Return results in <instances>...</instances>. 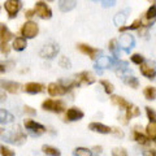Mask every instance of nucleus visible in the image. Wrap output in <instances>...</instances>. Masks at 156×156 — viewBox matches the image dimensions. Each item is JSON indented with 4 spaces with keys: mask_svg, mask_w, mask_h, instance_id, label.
<instances>
[{
    "mask_svg": "<svg viewBox=\"0 0 156 156\" xmlns=\"http://www.w3.org/2000/svg\"><path fill=\"white\" fill-rule=\"evenodd\" d=\"M0 155H3V156H14V152L11 148L5 147V146H0Z\"/></svg>",
    "mask_w": 156,
    "mask_h": 156,
    "instance_id": "38",
    "label": "nucleus"
},
{
    "mask_svg": "<svg viewBox=\"0 0 156 156\" xmlns=\"http://www.w3.org/2000/svg\"><path fill=\"white\" fill-rule=\"evenodd\" d=\"M21 85L18 82H13V81H5V80H0V89L5 90L11 94H17L20 91Z\"/></svg>",
    "mask_w": 156,
    "mask_h": 156,
    "instance_id": "12",
    "label": "nucleus"
},
{
    "mask_svg": "<svg viewBox=\"0 0 156 156\" xmlns=\"http://www.w3.org/2000/svg\"><path fill=\"white\" fill-rule=\"evenodd\" d=\"M3 133H4V130H3V129H2V128H0V135H2V134H3Z\"/></svg>",
    "mask_w": 156,
    "mask_h": 156,
    "instance_id": "49",
    "label": "nucleus"
},
{
    "mask_svg": "<svg viewBox=\"0 0 156 156\" xmlns=\"http://www.w3.org/2000/svg\"><path fill=\"white\" fill-rule=\"evenodd\" d=\"M76 0H58V8L61 12H69L76 7Z\"/></svg>",
    "mask_w": 156,
    "mask_h": 156,
    "instance_id": "22",
    "label": "nucleus"
},
{
    "mask_svg": "<svg viewBox=\"0 0 156 156\" xmlns=\"http://www.w3.org/2000/svg\"><path fill=\"white\" fill-rule=\"evenodd\" d=\"M144 94V98L147 100H155L156 99V89L155 87H151V86H147L143 91Z\"/></svg>",
    "mask_w": 156,
    "mask_h": 156,
    "instance_id": "27",
    "label": "nucleus"
},
{
    "mask_svg": "<svg viewBox=\"0 0 156 156\" xmlns=\"http://www.w3.org/2000/svg\"><path fill=\"white\" fill-rule=\"evenodd\" d=\"M129 9H125V11H121L116 14V16L113 17V22H115V25L116 26H124L125 25V22H126V20H128V14H129Z\"/></svg>",
    "mask_w": 156,
    "mask_h": 156,
    "instance_id": "20",
    "label": "nucleus"
},
{
    "mask_svg": "<svg viewBox=\"0 0 156 156\" xmlns=\"http://www.w3.org/2000/svg\"><path fill=\"white\" fill-rule=\"evenodd\" d=\"M124 82L128 86H130L131 89H136L139 86V82H138V78H135L134 76H125L124 77Z\"/></svg>",
    "mask_w": 156,
    "mask_h": 156,
    "instance_id": "26",
    "label": "nucleus"
},
{
    "mask_svg": "<svg viewBox=\"0 0 156 156\" xmlns=\"http://www.w3.org/2000/svg\"><path fill=\"white\" fill-rule=\"evenodd\" d=\"M23 125H25L26 130L31 131L33 135H41V134H43L46 131V128L42 124L35 122L34 120H30V119H27V120L23 121Z\"/></svg>",
    "mask_w": 156,
    "mask_h": 156,
    "instance_id": "5",
    "label": "nucleus"
},
{
    "mask_svg": "<svg viewBox=\"0 0 156 156\" xmlns=\"http://www.w3.org/2000/svg\"><path fill=\"white\" fill-rule=\"evenodd\" d=\"M9 51H11V48H9L8 43H0V52H2L3 55H8Z\"/></svg>",
    "mask_w": 156,
    "mask_h": 156,
    "instance_id": "40",
    "label": "nucleus"
},
{
    "mask_svg": "<svg viewBox=\"0 0 156 156\" xmlns=\"http://www.w3.org/2000/svg\"><path fill=\"white\" fill-rule=\"evenodd\" d=\"M111 100H112V103L113 104L119 105L120 108H124V109H130L131 107H133V104L129 103L128 100H125L122 96H119V95H113L111 98Z\"/></svg>",
    "mask_w": 156,
    "mask_h": 156,
    "instance_id": "21",
    "label": "nucleus"
},
{
    "mask_svg": "<svg viewBox=\"0 0 156 156\" xmlns=\"http://www.w3.org/2000/svg\"><path fill=\"white\" fill-rule=\"evenodd\" d=\"M39 33V27H38V23L33 22V21H27L22 25L21 27V34L23 38L26 39H33L38 35Z\"/></svg>",
    "mask_w": 156,
    "mask_h": 156,
    "instance_id": "1",
    "label": "nucleus"
},
{
    "mask_svg": "<svg viewBox=\"0 0 156 156\" xmlns=\"http://www.w3.org/2000/svg\"><path fill=\"white\" fill-rule=\"evenodd\" d=\"M140 73L148 80H154L156 77V64L154 61H143L140 64Z\"/></svg>",
    "mask_w": 156,
    "mask_h": 156,
    "instance_id": "6",
    "label": "nucleus"
},
{
    "mask_svg": "<svg viewBox=\"0 0 156 156\" xmlns=\"http://www.w3.org/2000/svg\"><path fill=\"white\" fill-rule=\"evenodd\" d=\"M115 65V60L112 57H108V56H101L96 60L95 62V68L96 69H108V68H112Z\"/></svg>",
    "mask_w": 156,
    "mask_h": 156,
    "instance_id": "15",
    "label": "nucleus"
},
{
    "mask_svg": "<svg viewBox=\"0 0 156 156\" xmlns=\"http://www.w3.org/2000/svg\"><path fill=\"white\" fill-rule=\"evenodd\" d=\"M83 116H85V113L80 108L73 107V108H69L66 111L65 119H66V121H78V120L83 119Z\"/></svg>",
    "mask_w": 156,
    "mask_h": 156,
    "instance_id": "14",
    "label": "nucleus"
},
{
    "mask_svg": "<svg viewBox=\"0 0 156 156\" xmlns=\"http://www.w3.org/2000/svg\"><path fill=\"white\" fill-rule=\"evenodd\" d=\"M111 133H113L116 136H119V138H122L124 136V131L119 129V128H113V129H111Z\"/></svg>",
    "mask_w": 156,
    "mask_h": 156,
    "instance_id": "43",
    "label": "nucleus"
},
{
    "mask_svg": "<svg viewBox=\"0 0 156 156\" xmlns=\"http://www.w3.org/2000/svg\"><path fill=\"white\" fill-rule=\"evenodd\" d=\"M12 38H13V33L4 23H0V43H8Z\"/></svg>",
    "mask_w": 156,
    "mask_h": 156,
    "instance_id": "17",
    "label": "nucleus"
},
{
    "mask_svg": "<svg viewBox=\"0 0 156 156\" xmlns=\"http://www.w3.org/2000/svg\"><path fill=\"white\" fill-rule=\"evenodd\" d=\"M155 20H156V4H152V5L148 8V11L146 12L144 18L140 20V22H142V25H144V26H150Z\"/></svg>",
    "mask_w": 156,
    "mask_h": 156,
    "instance_id": "13",
    "label": "nucleus"
},
{
    "mask_svg": "<svg viewBox=\"0 0 156 156\" xmlns=\"http://www.w3.org/2000/svg\"><path fill=\"white\" fill-rule=\"evenodd\" d=\"M47 2H53V0H47Z\"/></svg>",
    "mask_w": 156,
    "mask_h": 156,
    "instance_id": "50",
    "label": "nucleus"
},
{
    "mask_svg": "<svg viewBox=\"0 0 156 156\" xmlns=\"http://www.w3.org/2000/svg\"><path fill=\"white\" fill-rule=\"evenodd\" d=\"M119 47L122 48L125 52H130V50L135 46V39L131 34H122L120 38H119Z\"/></svg>",
    "mask_w": 156,
    "mask_h": 156,
    "instance_id": "4",
    "label": "nucleus"
},
{
    "mask_svg": "<svg viewBox=\"0 0 156 156\" xmlns=\"http://www.w3.org/2000/svg\"><path fill=\"white\" fill-rule=\"evenodd\" d=\"M35 13L38 14L41 18H51L52 17V11L44 2H37L35 4Z\"/></svg>",
    "mask_w": 156,
    "mask_h": 156,
    "instance_id": "10",
    "label": "nucleus"
},
{
    "mask_svg": "<svg viewBox=\"0 0 156 156\" xmlns=\"http://www.w3.org/2000/svg\"><path fill=\"white\" fill-rule=\"evenodd\" d=\"M140 111L136 108V107H131L130 109H126V119H131V117H135V116H139Z\"/></svg>",
    "mask_w": 156,
    "mask_h": 156,
    "instance_id": "34",
    "label": "nucleus"
},
{
    "mask_svg": "<svg viewBox=\"0 0 156 156\" xmlns=\"http://www.w3.org/2000/svg\"><path fill=\"white\" fill-rule=\"evenodd\" d=\"M7 99V95H5V90L0 89V101H4Z\"/></svg>",
    "mask_w": 156,
    "mask_h": 156,
    "instance_id": "45",
    "label": "nucleus"
},
{
    "mask_svg": "<svg viewBox=\"0 0 156 156\" xmlns=\"http://www.w3.org/2000/svg\"><path fill=\"white\" fill-rule=\"evenodd\" d=\"M134 140L135 142H138L139 144H147L148 143V136L143 135L142 133H139L138 130H134Z\"/></svg>",
    "mask_w": 156,
    "mask_h": 156,
    "instance_id": "28",
    "label": "nucleus"
},
{
    "mask_svg": "<svg viewBox=\"0 0 156 156\" xmlns=\"http://www.w3.org/2000/svg\"><path fill=\"white\" fill-rule=\"evenodd\" d=\"M92 151H94L92 155H99V154H101V147H100V146H99V147L96 146V147H94V150H92Z\"/></svg>",
    "mask_w": 156,
    "mask_h": 156,
    "instance_id": "46",
    "label": "nucleus"
},
{
    "mask_svg": "<svg viewBox=\"0 0 156 156\" xmlns=\"http://www.w3.org/2000/svg\"><path fill=\"white\" fill-rule=\"evenodd\" d=\"M76 78H77V80L74 81L76 86H80L82 83L91 85V83H94V82H95V78H94V76H92L90 72H82V73H80V74H77Z\"/></svg>",
    "mask_w": 156,
    "mask_h": 156,
    "instance_id": "11",
    "label": "nucleus"
},
{
    "mask_svg": "<svg viewBox=\"0 0 156 156\" xmlns=\"http://www.w3.org/2000/svg\"><path fill=\"white\" fill-rule=\"evenodd\" d=\"M44 90V86L42 83H38V82H29L25 85V91L27 94H39Z\"/></svg>",
    "mask_w": 156,
    "mask_h": 156,
    "instance_id": "19",
    "label": "nucleus"
},
{
    "mask_svg": "<svg viewBox=\"0 0 156 156\" xmlns=\"http://www.w3.org/2000/svg\"><path fill=\"white\" fill-rule=\"evenodd\" d=\"M4 72H5V66L3 64H0V73H4Z\"/></svg>",
    "mask_w": 156,
    "mask_h": 156,
    "instance_id": "47",
    "label": "nucleus"
},
{
    "mask_svg": "<svg viewBox=\"0 0 156 156\" xmlns=\"http://www.w3.org/2000/svg\"><path fill=\"white\" fill-rule=\"evenodd\" d=\"M89 129L91 131L100 133V134H109L111 133V128H109V126H107L104 124H100V122H92V124H90Z\"/></svg>",
    "mask_w": 156,
    "mask_h": 156,
    "instance_id": "18",
    "label": "nucleus"
},
{
    "mask_svg": "<svg viewBox=\"0 0 156 156\" xmlns=\"http://www.w3.org/2000/svg\"><path fill=\"white\" fill-rule=\"evenodd\" d=\"M112 155L113 156H126L128 152H126L124 148H115L113 151H112Z\"/></svg>",
    "mask_w": 156,
    "mask_h": 156,
    "instance_id": "41",
    "label": "nucleus"
},
{
    "mask_svg": "<svg viewBox=\"0 0 156 156\" xmlns=\"http://www.w3.org/2000/svg\"><path fill=\"white\" fill-rule=\"evenodd\" d=\"M140 26H142V22H140V20H135V21L131 23L130 26H121V27H119V29H120V31L122 33V31H125V30H138Z\"/></svg>",
    "mask_w": 156,
    "mask_h": 156,
    "instance_id": "30",
    "label": "nucleus"
},
{
    "mask_svg": "<svg viewBox=\"0 0 156 156\" xmlns=\"http://www.w3.org/2000/svg\"><path fill=\"white\" fill-rule=\"evenodd\" d=\"M148 2H150L151 4H155V2H156V0H148Z\"/></svg>",
    "mask_w": 156,
    "mask_h": 156,
    "instance_id": "48",
    "label": "nucleus"
},
{
    "mask_svg": "<svg viewBox=\"0 0 156 156\" xmlns=\"http://www.w3.org/2000/svg\"><path fill=\"white\" fill-rule=\"evenodd\" d=\"M100 83H101V86L104 87V91L107 92V94H112V92H113V90H115V86L112 85L109 81H105V80H103V81H100Z\"/></svg>",
    "mask_w": 156,
    "mask_h": 156,
    "instance_id": "32",
    "label": "nucleus"
},
{
    "mask_svg": "<svg viewBox=\"0 0 156 156\" xmlns=\"http://www.w3.org/2000/svg\"><path fill=\"white\" fill-rule=\"evenodd\" d=\"M146 113H147V117L150 121H156V112L150 108V107H146Z\"/></svg>",
    "mask_w": 156,
    "mask_h": 156,
    "instance_id": "39",
    "label": "nucleus"
},
{
    "mask_svg": "<svg viewBox=\"0 0 156 156\" xmlns=\"http://www.w3.org/2000/svg\"><path fill=\"white\" fill-rule=\"evenodd\" d=\"M23 112H25V113H27V115H30V116H34L37 113V111L33 108V107H30V105H25L23 107Z\"/></svg>",
    "mask_w": 156,
    "mask_h": 156,
    "instance_id": "42",
    "label": "nucleus"
},
{
    "mask_svg": "<svg viewBox=\"0 0 156 156\" xmlns=\"http://www.w3.org/2000/svg\"><path fill=\"white\" fill-rule=\"evenodd\" d=\"M73 155L76 156H90L92 155V151L89 150V148H83V147H78L73 151Z\"/></svg>",
    "mask_w": 156,
    "mask_h": 156,
    "instance_id": "31",
    "label": "nucleus"
},
{
    "mask_svg": "<svg viewBox=\"0 0 156 156\" xmlns=\"http://www.w3.org/2000/svg\"><path fill=\"white\" fill-rule=\"evenodd\" d=\"M42 151H43V154H46V155H50V156H58L61 152L58 151L57 148L55 147H51V146H43L42 147Z\"/></svg>",
    "mask_w": 156,
    "mask_h": 156,
    "instance_id": "29",
    "label": "nucleus"
},
{
    "mask_svg": "<svg viewBox=\"0 0 156 156\" xmlns=\"http://www.w3.org/2000/svg\"><path fill=\"white\" fill-rule=\"evenodd\" d=\"M16 51H23L25 48L27 47V42H26V38L23 37H20V38H16L13 41V46H12Z\"/></svg>",
    "mask_w": 156,
    "mask_h": 156,
    "instance_id": "23",
    "label": "nucleus"
},
{
    "mask_svg": "<svg viewBox=\"0 0 156 156\" xmlns=\"http://www.w3.org/2000/svg\"><path fill=\"white\" fill-rule=\"evenodd\" d=\"M146 133H147L148 139L156 142V121H150V124L146 128Z\"/></svg>",
    "mask_w": 156,
    "mask_h": 156,
    "instance_id": "24",
    "label": "nucleus"
},
{
    "mask_svg": "<svg viewBox=\"0 0 156 156\" xmlns=\"http://www.w3.org/2000/svg\"><path fill=\"white\" fill-rule=\"evenodd\" d=\"M77 48H78V50H80L82 53H85V55H87L90 58H92V60H94V58H96V55L100 52L99 50H98V48H94V47H91V46L83 44V43H82V44H78Z\"/></svg>",
    "mask_w": 156,
    "mask_h": 156,
    "instance_id": "16",
    "label": "nucleus"
},
{
    "mask_svg": "<svg viewBox=\"0 0 156 156\" xmlns=\"http://www.w3.org/2000/svg\"><path fill=\"white\" fill-rule=\"evenodd\" d=\"M108 48H109V51L113 53L115 56H117V51H119V42H117V39H112V41L109 42V44H108Z\"/></svg>",
    "mask_w": 156,
    "mask_h": 156,
    "instance_id": "33",
    "label": "nucleus"
},
{
    "mask_svg": "<svg viewBox=\"0 0 156 156\" xmlns=\"http://www.w3.org/2000/svg\"><path fill=\"white\" fill-rule=\"evenodd\" d=\"M130 58H131V61H133L134 64H136V65H140V64H142V62L144 61L143 56H142V55H139V53H134V55L131 56Z\"/></svg>",
    "mask_w": 156,
    "mask_h": 156,
    "instance_id": "37",
    "label": "nucleus"
},
{
    "mask_svg": "<svg viewBox=\"0 0 156 156\" xmlns=\"http://www.w3.org/2000/svg\"><path fill=\"white\" fill-rule=\"evenodd\" d=\"M34 14H35V9H27V11H25V17L27 18H31Z\"/></svg>",
    "mask_w": 156,
    "mask_h": 156,
    "instance_id": "44",
    "label": "nucleus"
},
{
    "mask_svg": "<svg viewBox=\"0 0 156 156\" xmlns=\"http://www.w3.org/2000/svg\"><path fill=\"white\" fill-rule=\"evenodd\" d=\"M58 65H60L61 68H64V69H69V68L72 66L69 58L65 57V56H61L60 57V60H58Z\"/></svg>",
    "mask_w": 156,
    "mask_h": 156,
    "instance_id": "35",
    "label": "nucleus"
},
{
    "mask_svg": "<svg viewBox=\"0 0 156 156\" xmlns=\"http://www.w3.org/2000/svg\"><path fill=\"white\" fill-rule=\"evenodd\" d=\"M21 7H22L21 0H7L5 4H4V8H5L9 18L16 17L17 13L21 11Z\"/></svg>",
    "mask_w": 156,
    "mask_h": 156,
    "instance_id": "3",
    "label": "nucleus"
},
{
    "mask_svg": "<svg viewBox=\"0 0 156 156\" xmlns=\"http://www.w3.org/2000/svg\"><path fill=\"white\" fill-rule=\"evenodd\" d=\"M42 108L44 111H51L55 113H61L65 109V105L61 100H53V99H47L42 103Z\"/></svg>",
    "mask_w": 156,
    "mask_h": 156,
    "instance_id": "2",
    "label": "nucleus"
},
{
    "mask_svg": "<svg viewBox=\"0 0 156 156\" xmlns=\"http://www.w3.org/2000/svg\"><path fill=\"white\" fill-rule=\"evenodd\" d=\"M57 53H58V46L56 43H47V44L41 50L39 55H41V57H43V58H53Z\"/></svg>",
    "mask_w": 156,
    "mask_h": 156,
    "instance_id": "7",
    "label": "nucleus"
},
{
    "mask_svg": "<svg viewBox=\"0 0 156 156\" xmlns=\"http://www.w3.org/2000/svg\"><path fill=\"white\" fill-rule=\"evenodd\" d=\"M26 140V134L21 130L20 126H16L13 129V133L11 134V136L8 138V142L11 143H16V144H22Z\"/></svg>",
    "mask_w": 156,
    "mask_h": 156,
    "instance_id": "9",
    "label": "nucleus"
},
{
    "mask_svg": "<svg viewBox=\"0 0 156 156\" xmlns=\"http://www.w3.org/2000/svg\"><path fill=\"white\" fill-rule=\"evenodd\" d=\"M13 120H14L13 115H11L5 109H0V124H8V122H12Z\"/></svg>",
    "mask_w": 156,
    "mask_h": 156,
    "instance_id": "25",
    "label": "nucleus"
},
{
    "mask_svg": "<svg viewBox=\"0 0 156 156\" xmlns=\"http://www.w3.org/2000/svg\"><path fill=\"white\" fill-rule=\"evenodd\" d=\"M91 2H100L101 3V5H103L104 8H109V7H113L115 4H116V0H91Z\"/></svg>",
    "mask_w": 156,
    "mask_h": 156,
    "instance_id": "36",
    "label": "nucleus"
},
{
    "mask_svg": "<svg viewBox=\"0 0 156 156\" xmlns=\"http://www.w3.org/2000/svg\"><path fill=\"white\" fill-rule=\"evenodd\" d=\"M48 90V94H50L51 96H61V95H65L68 91H69V89L68 87H65L64 85H61L60 82H52V83L48 85L47 87Z\"/></svg>",
    "mask_w": 156,
    "mask_h": 156,
    "instance_id": "8",
    "label": "nucleus"
}]
</instances>
